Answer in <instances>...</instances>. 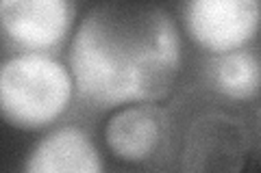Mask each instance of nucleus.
<instances>
[{
	"instance_id": "obj_2",
	"label": "nucleus",
	"mask_w": 261,
	"mask_h": 173,
	"mask_svg": "<svg viewBox=\"0 0 261 173\" xmlns=\"http://www.w3.org/2000/svg\"><path fill=\"white\" fill-rule=\"evenodd\" d=\"M74 87L72 72L53 56L15 54L0 67L3 119L20 130L50 126L70 106Z\"/></svg>"
},
{
	"instance_id": "obj_1",
	"label": "nucleus",
	"mask_w": 261,
	"mask_h": 173,
	"mask_svg": "<svg viewBox=\"0 0 261 173\" xmlns=\"http://www.w3.org/2000/svg\"><path fill=\"white\" fill-rule=\"evenodd\" d=\"M178 70V28L152 3L94 5L72 37L76 91L100 109L161 100L172 91Z\"/></svg>"
},
{
	"instance_id": "obj_8",
	"label": "nucleus",
	"mask_w": 261,
	"mask_h": 173,
	"mask_svg": "<svg viewBox=\"0 0 261 173\" xmlns=\"http://www.w3.org/2000/svg\"><path fill=\"white\" fill-rule=\"evenodd\" d=\"M211 80L216 91L231 100H252L261 91V61L248 50L220 54L211 65Z\"/></svg>"
},
{
	"instance_id": "obj_5",
	"label": "nucleus",
	"mask_w": 261,
	"mask_h": 173,
	"mask_svg": "<svg viewBox=\"0 0 261 173\" xmlns=\"http://www.w3.org/2000/svg\"><path fill=\"white\" fill-rule=\"evenodd\" d=\"M74 9L68 0H3L0 24L5 35L24 50L44 54L68 37Z\"/></svg>"
},
{
	"instance_id": "obj_7",
	"label": "nucleus",
	"mask_w": 261,
	"mask_h": 173,
	"mask_svg": "<svg viewBox=\"0 0 261 173\" xmlns=\"http://www.w3.org/2000/svg\"><path fill=\"white\" fill-rule=\"evenodd\" d=\"M24 173H105L98 147L83 130L63 126L46 134L29 154Z\"/></svg>"
},
{
	"instance_id": "obj_6",
	"label": "nucleus",
	"mask_w": 261,
	"mask_h": 173,
	"mask_svg": "<svg viewBox=\"0 0 261 173\" xmlns=\"http://www.w3.org/2000/svg\"><path fill=\"white\" fill-rule=\"evenodd\" d=\"M168 130V115L157 104H130L113 113L105 141L109 152L124 162H144L159 150Z\"/></svg>"
},
{
	"instance_id": "obj_3",
	"label": "nucleus",
	"mask_w": 261,
	"mask_h": 173,
	"mask_svg": "<svg viewBox=\"0 0 261 173\" xmlns=\"http://www.w3.org/2000/svg\"><path fill=\"white\" fill-rule=\"evenodd\" d=\"M250 132L240 117L209 111L194 117L183 136L181 173H244L250 156Z\"/></svg>"
},
{
	"instance_id": "obj_4",
	"label": "nucleus",
	"mask_w": 261,
	"mask_h": 173,
	"mask_svg": "<svg viewBox=\"0 0 261 173\" xmlns=\"http://www.w3.org/2000/svg\"><path fill=\"white\" fill-rule=\"evenodd\" d=\"M183 20L196 44L220 56L244 50L257 35L261 7L255 0H192L183 7Z\"/></svg>"
}]
</instances>
